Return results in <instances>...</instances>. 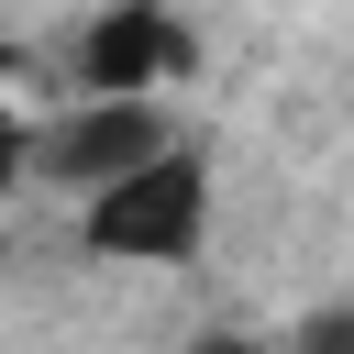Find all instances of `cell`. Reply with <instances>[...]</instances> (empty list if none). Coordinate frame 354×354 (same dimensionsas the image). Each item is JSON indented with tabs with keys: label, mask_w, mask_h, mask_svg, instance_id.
Returning <instances> with one entry per match:
<instances>
[{
	"label": "cell",
	"mask_w": 354,
	"mask_h": 354,
	"mask_svg": "<svg viewBox=\"0 0 354 354\" xmlns=\"http://www.w3.org/2000/svg\"><path fill=\"white\" fill-rule=\"evenodd\" d=\"M11 188H33V122L0 100V199H11Z\"/></svg>",
	"instance_id": "cell-5"
},
{
	"label": "cell",
	"mask_w": 354,
	"mask_h": 354,
	"mask_svg": "<svg viewBox=\"0 0 354 354\" xmlns=\"http://www.w3.org/2000/svg\"><path fill=\"white\" fill-rule=\"evenodd\" d=\"M166 144H177L166 100H66L55 122H33V177L66 188V199H88V188L133 177V166L166 155Z\"/></svg>",
	"instance_id": "cell-3"
},
{
	"label": "cell",
	"mask_w": 354,
	"mask_h": 354,
	"mask_svg": "<svg viewBox=\"0 0 354 354\" xmlns=\"http://www.w3.org/2000/svg\"><path fill=\"white\" fill-rule=\"evenodd\" d=\"M77 243L111 254V266H188V254L210 243V155H199V144H166V155H144L133 177L88 188V199H77Z\"/></svg>",
	"instance_id": "cell-1"
},
{
	"label": "cell",
	"mask_w": 354,
	"mask_h": 354,
	"mask_svg": "<svg viewBox=\"0 0 354 354\" xmlns=\"http://www.w3.org/2000/svg\"><path fill=\"white\" fill-rule=\"evenodd\" d=\"M277 354H354V299H321V310H310Z\"/></svg>",
	"instance_id": "cell-4"
},
{
	"label": "cell",
	"mask_w": 354,
	"mask_h": 354,
	"mask_svg": "<svg viewBox=\"0 0 354 354\" xmlns=\"http://www.w3.org/2000/svg\"><path fill=\"white\" fill-rule=\"evenodd\" d=\"M188 354H266V343H254V332H199Z\"/></svg>",
	"instance_id": "cell-6"
},
{
	"label": "cell",
	"mask_w": 354,
	"mask_h": 354,
	"mask_svg": "<svg viewBox=\"0 0 354 354\" xmlns=\"http://www.w3.org/2000/svg\"><path fill=\"white\" fill-rule=\"evenodd\" d=\"M188 66H199V33H188L177 0H100V11L77 22V44H66L77 100H155V88H177Z\"/></svg>",
	"instance_id": "cell-2"
}]
</instances>
